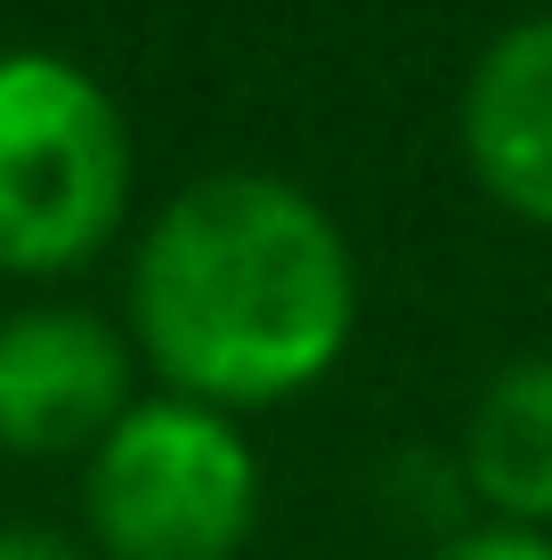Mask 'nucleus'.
Masks as SVG:
<instances>
[{
  "mask_svg": "<svg viewBox=\"0 0 552 560\" xmlns=\"http://www.w3.org/2000/svg\"><path fill=\"white\" fill-rule=\"evenodd\" d=\"M130 317L155 374L196 407H277L309 390L357 325L341 228L269 171L179 187L139 244Z\"/></svg>",
  "mask_w": 552,
  "mask_h": 560,
  "instance_id": "1",
  "label": "nucleus"
},
{
  "mask_svg": "<svg viewBox=\"0 0 552 560\" xmlns=\"http://www.w3.org/2000/svg\"><path fill=\"white\" fill-rule=\"evenodd\" d=\"M130 203V130L73 57H0V268L57 277Z\"/></svg>",
  "mask_w": 552,
  "mask_h": 560,
  "instance_id": "2",
  "label": "nucleus"
},
{
  "mask_svg": "<svg viewBox=\"0 0 552 560\" xmlns=\"http://www.w3.org/2000/svg\"><path fill=\"white\" fill-rule=\"evenodd\" d=\"M260 463L220 407L146 398L90 447V536L106 560H236Z\"/></svg>",
  "mask_w": 552,
  "mask_h": 560,
  "instance_id": "3",
  "label": "nucleus"
},
{
  "mask_svg": "<svg viewBox=\"0 0 552 560\" xmlns=\"http://www.w3.org/2000/svg\"><path fill=\"white\" fill-rule=\"evenodd\" d=\"M130 415V350L90 308L0 317V447L73 455Z\"/></svg>",
  "mask_w": 552,
  "mask_h": 560,
  "instance_id": "4",
  "label": "nucleus"
},
{
  "mask_svg": "<svg viewBox=\"0 0 552 560\" xmlns=\"http://www.w3.org/2000/svg\"><path fill=\"white\" fill-rule=\"evenodd\" d=\"M463 154L504 211L552 228V16H520L471 66Z\"/></svg>",
  "mask_w": 552,
  "mask_h": 560,
  "instance_id": "5",
  "label": "nucleus"
},
{
  "mask_svg": "<svg viewBox=\"0 0 552 560\" xmlns=\"http://www.w3.org/2000/svg\"><path fill=\"white\" fill-rule=\"evenodd\" d=\"M463 471L504 512V528L552 520V358H512L480 390L463 431Z\"/></svg>",
  "mask_w": 552,
  "mask_h": 560,
  "instance_id": "6",
  "label": "nucleus"
},
{
  "mask_svg": "<svg viewBox=\"0 0 552 560\" xmlns=\"http://www.w3.org/2000/svg\"><path fill=\"white\" fill-rule=\"evenodd\" d=\"M431 560H552V536L544 528H471L455 545H439Z\"/></svg>",
  "mask_w": 552,
  "mask_h": 560,
  "instance_id": "7",
  "label": "nucleus"
},
{
  "mask_svg": "<svg viewBox=\"0 0 552 560\" xmlns=\"http://www.w3.org/2000/svg\"><path fill=\"white\" fill-rule=\"evenodd\" d=\"M0 560H82V545L57 528H0Z\"/></svg>",
  "mask_w": 552,
  "mask_h": 560,
  "instance_id": "8",
  "label": "nucleus"
}]
</instances>
